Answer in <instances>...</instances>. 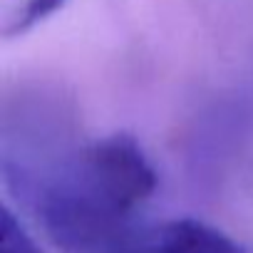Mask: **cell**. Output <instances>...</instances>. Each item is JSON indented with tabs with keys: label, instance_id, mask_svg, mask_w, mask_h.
<instances>
[{
	"label": "cell",
	"instance_id": "obj_1",
	"mask_svg": "<svg viewBox=\"0 0 253 253\" xmlns=\"http://www.w3.org/2000/svg\"><path fill=\"white\" fill-rule=\"evenodd\" d=\"M0 171L8 191L65 253H117L159 186L154 164L126 132Z\"/></svg>",
	"mask_w": 253,
	"mask_h": 253
},
{
	"label": "cell",
	"instance_id": "obj_2",
	"mask_svg": "<svg viewBox=\"0 0 253 253\" xmlns=\"http://www.w3.org/2000/svg\"><path fill=\"white\" fill-rule=\"evenodd\" d=\"M119 253H248V248L199 218H167V221H139L126 236Z\"/></svg>",
	"mask_w": 253,
	"mask_h": 253
},
{
	"label": "cell",
	"instance_id": "obj_3",
	"mask_svg": "<svg viewBox=\"0 0 253 253\" xmlns=\"http://www.w3.org/2000/svg\"><path fill=\"white\" fill-rule=\"evenodd\" d=\"M67 0H3V35L15 38L52 18Z\"/></svg>",
	"mask_w": 253,
	"mask_h": 253
},
{
	"label": "cell",
	"instance_id": "obj_4",
	"mask_svg": "<svg viewBox=\"0 0 253 253\" xmlns=\"http://www.w3.org/2000/svg\"><path fill=\"white\" fill-rule=\"evenodd\" d=\"M0 253H42L40 243L8 201L0 209Z\"/></svg>",
	"mask_w": 253,
	"mask_h": 253
}]
</instances>
